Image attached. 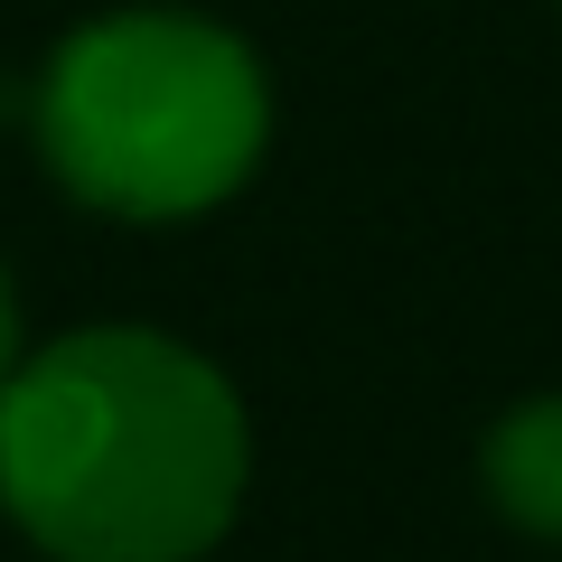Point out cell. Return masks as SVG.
I'll use <instances>...</instances> for the list:
<instances>
[{
	"mask_svg": "<svg viewBox=\"0 0 562 562\" xmlns=\"http://www.w3.org/2000/svg\"><path fill=\"white\" fill-rule=\"evenodd\" d=\"M254 479L225 366L160 328H66L0 384V516L47 562H206Z\"/></svg>",
	"mask_w": 562,
	"mask_h": 562,
	"instance_id": "6da1fadb",
	"label": "cell"
},
{
	"mask_svg": "<svg viewBox=\"0 0 562 562\" xmlns=\"http://www.w3.org/2000/svg\"><path fill=\"white\" fill-rule=\"evenodd\" d=\"M38 160L76 206L179 225L262 169L272 76L206 10H103L66 29L38 76Z\"/></svg>",
	"mask_w": 562,
	"mask_h": 562,
	"instance_id": "7a4b0ae2",
	"label": "cell"
},
{
	"mask_svg": "<svg viewBox=\"0 0 562 562\" xmlns=\"http://www.w3.org/2000/svg\"><path fill=\"white\" fill-rule=\"evenodd\" d=\"M479 487L516 535L562 543V394H535L487 422L479 441Z\"/></svg>",
	"mask_w": 562,
	"mask_h": 562,
	"instance_id": "3957f363",
	"label": "cell"
},
{
	"mask_svg": "<svg viewBox=\"0 0 562 562\" xmlns=\"http://www.w3.org/2000/svg\"><path fill=\"white\" fill-rule=\"evenodd\" d=\"M20 291H10V272H0V384H10V366H20Z\"/></svg>",
	"mask_w": 562,
	"mask_h": 562,
	"instance_id": "277c9868",
	"label": "cell"
}]
</instances>
